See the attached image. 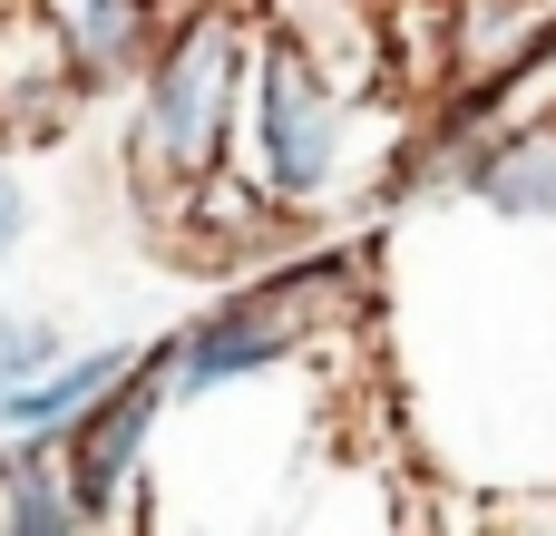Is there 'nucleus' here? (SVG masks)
<instances>
[{
  "label": "nucleus",
  "instance_id": "9",
  "mask_svg": "<svg viewBox=\"0 0 556 536\" xmlns=\"http://www.w3.org/2000/svg\"><path fill=\"white\" fill-rule=\"evenodd\" d=\"M20 234H29V195H20V186H10V176H0V254H10V244H20Z\"/></svg>",
  "mask_w": 556,
  "mask_h": 536
},
{
  "label": "nucleus",
  "instance_id": "7",
  "mask_svg": "<svg viewBox=\"0 0 556 536\" xmlns=\"http://www.w3.org/2000/svg\"><path fill=\"white\" fill-rule=\"evenodd\" d=\"M78 527H88V508L68 498L59 449L49 439H20L0 459V536H78Z\"/></svg>",
  "mask_w": 556,
  "mask_h": 536
},
{
  "label": "nucleus",
  "instance_id": "1",
  "mask_svg": "<svg viewBox=\"0 0 556 536\" xmlns=\"http://www.w3.org/2000/svg\"><path fill=\"white\" fill-rule=\"evenodd\" d=\"M254 88V10L244 0H195L156 59H147V98H137V176H156L166 195H205L225 176L235 117Z\"/></svg>",
  "mask_w": 556,
  "mask_h": 536
},
{
  "label": "nucleus",
  "instance_id": "8",
  "mask_svg": "<svg viewBox=\"0 0 556 536\" xmlns=\"http://www.w3.org/2000/svg\"><path fill=\"white\" fill-rule=\"evenodd\" d=\"M49 361H59V332H49V322H29V312H0V400H10V391H29Z\"/></svg>",
  "mask_w": 556,
  "mask_h": 536
},
{
  "label": "nucleus",
  "instance_id": "4",
  "mask_svg": "<svg viewBox=\"0 0 556 536\" xmlns=\"http://www.w3.org/2000/svg\"><path fill=\"white\" fill-rule=\"evenodd\" d=\"M450 39H459V78H469L459 98L498 107V98L556 49V0H459Z\"/></svg>",
  "mask_w": 556,
  "mask_h": 536
},
{
  "label": "nucleus",
  "instance_id": "2",
  "mask_svg": "<svg viewBox=\"0 0 556 536\" xmlns=\"http://www.w3.org/2000/svg\"><path fill=\"white\" fill-rule=\"evenodd\" d=\"M352 98H362V78H342V59H332L323 29L274 20V29L254 39L244 127H254V186H264V205H323V195L342 186Z\"/></svg>",
  "mask_w": 556,
  "mask_h": 536
},
{
  "label": "nucleus",
  "instance_id": "6",
  "mask_svg": "<svg viewBox=\"0 0 556 536\" xmlns=\"http://www.w3.org/2000/svg\"><path fill=\"white\" fill-rule=\"evenodd\" d=\"M127 361H137V352H78V361H49L29 391H10V400H0V430H20V439H59L68 420H88V410H98V391H108Z\"/></svg>",
  "mask_w": 556,
  "mask_h": 536
},
{
  "label": "nucleus",
  "instance_id": "5",
  "mask_svg": "<svg viewBox=\"0 0 556 536\" xmlns=\"http://www.w3.org/2000/svg\"><path fill=\"white\" fill-rule=\"evenodd\" d=\"M469 195L518 215V225H556V117L547 127H498L479 176H469Z\"/></svg>",
  "mask_w": 556,
  "mask_h": 536
},
{
  "label": "nucleus",
  "instance_id": "3",
  "mask_svg": "<svg viewBox=\"0 0 556 536\" xmlns=\"http://www.w3.org/2000/svg\"><path fill=\"white\" fill-rule=\"evenodd\" d=\"M176 410V352L156 342V352H137L108 391H98V410L88 420H68L59 439V469H68V498L88 508V518H117L127 508V488H137V469H147V439H156V420Z\"/></svg>",
  "mask_w": 556,
  "mask_h": 536
}]
</instances>
